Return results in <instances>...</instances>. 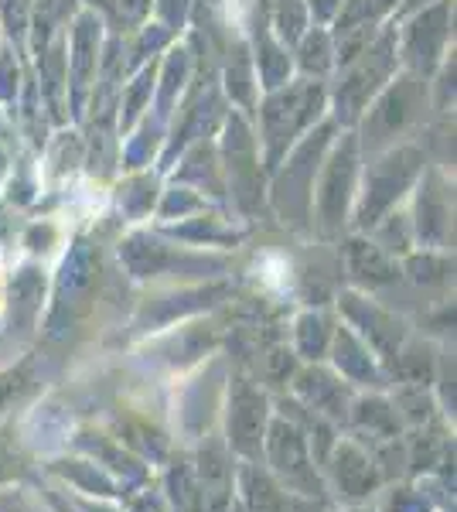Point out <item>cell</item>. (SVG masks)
Masks as SVG:
<instances>
[{"label":"cell","mask_w":457,"mask_h":512,"mask_svg":"<svg viewBox=\"0 0 457 512\" xmlns=\"http://www.w3.org/2000/svg\"><path fill=\"white\" fill-rule=\"evenodd\" d=\"M263 465L284 492L297 499H324V478L318 475V461L297 417H270L267 437H263Z\"/></svg>","instance_id":"obj_1"},{"label":"cell","mask_w":457,"mask_h":512,"mask_svg":"<svg viewBox=\"0 0 457 512\" xmlns=\"http://www.w3.org/2000/svg\"><path fill=\"white\" fill-rule=\"evenodd\" d=\"M270 400L253 379L236 376L229 379V400H226V448L239 461H263V437L270 427Z\"/></svg>","instance_id":"obj_2"},{"label":"cell","mask_w":457,"mask_h":512,"mask_svg":"<svg viewBox=\"0 0 457 512\" xmlns=\"http://www.w3.org/2000/svg\"><path fill=\"white\" fill-rule=\"evenodd\" d=\"M324 465H328L338 495L345 502H355V506L369 499V495H376L382 485V475L376 461H372L369 448L362 441H355V437H338Z\"/></svg>","instance_id":"obj_3"},{"label":"cell","mask_w":457,"mask_h":512,"mask_svg":"<svg viewBox=\"0 0 457 512\" xmlns=\"http://www.w3.org/2000/svg\"><path fill=\"white\" fill-rule=\"evenodd\" d=\"M195 468L198 495H202V512H226L236 489V465H232V451L226 441L215 434L202 437V448L191 458Z\"/></svg>","instance_id":"obj_4"},{"label":"cell","mask_w":457,"mask_h":512,"mask_svg":"<svg viewBox=\"0 0 457 512\" xmlns=\"http://www.w3.org/2000/svg\"><path fill=\"white\" fill-rule=\"evenodd\" d=\"M417 164H420V151L413 147H396V151L386 154V161H379L369 175V185H365V198H362V209H359V222L362 226H372L376 216L389 209L396 202L417 175Z\"/></svg>","instance_id":"obj_5"},{"label":"cell","mask_w":457,"mask_h":512,"mask_svg":"<svg viewBox=\"0 0 457 512\" xmlns=\"http://www.w3.org/2000/svg\"><path fill=\"white\" fill-rule=\"evenodd\" d=\"M342 311L348 315V321H352V328L365 325V328H359V338L372 352L382 355V359H396V352L403 349V338H406V325L400 318L382 311L379 304L365 301L359 294H345Z\"/></svg>","instance_id":"obj_6"},{"label":"cell","mask_w":457,"mask_h":512,"mask_svg":"<svg viewBox=\"0 0 457 512\" xmlns=\"http://www.w3.org/2000/svg\"><path fill=\"white\" fill-rule=\"evenodd\" d=\"M294 390L301 396V407L324 417L328 424H345L348 420L352 396H348L342 376H331L321 366H307L301 373H294Z\"/></svg>","instance_id":"obj_7"},{"label":"cell","mask_w":457,"mask_h":512,"mask_svg":"<svg viewBox=\"0 0 457 512\" xmlns=\"http://www.w3.org/2000/svg\"><path fill=\"white\" fill-rule=\"evenodd\" d=\"M420 96H417V79H403L389 89L386 96L379 99V106L372 110V144H382V140H396L410 127L413 120L420 117Z\"/></svg>","instance_id":"obj_8"},{"label":"cell","mask_w":457,"mask_h":512,"mask_svg":"<svg viewBox=\"0 0 457 512\" xmlns=\"http://www.w3.org/2000/svg\"><path fill=\"white\" fill-rule=\"evenodd\" d=\"M236 492V502L246 512H287V492L280 489L263 461H243L236 468Z\"/></svg>","instance_id":"obj_9"},{"label":"cell","mask_w":457,"mask_h":512,"mask_svg":"<svg viewBox=\"0 0 457 512\" xmlns=\"http://www.w3.org/2000/svg\"><path fill=\"white\" fill-rule=\"evenodd\" d=\"M331 352H335V366H338V376L345 383H355V386H382V373L372 359V349L362 342L352 328H338L331 335Z\"/></svg>","instance_id":"obj_10"},{"label":"cell","mask_w":457,"mask_h":512,"mask_svg":"<svg viewBox=\"0 0 457 512\" xmlns=\"http://www.w3.org/2000/svg\"><path fill=\"white\" fill-rule=\"evenodd\" d=\"M348 420L355 427V441H389V437H403V420L396 414V407L386 400V396H362V400L352 403L348 410Z\"/></svg>","instance_id":"obj_11"},{"label":"cell","mask_w":457,"mask_h":512,"mask_svg":"<svg viewBox=\"0 0 457 512\" xmlns=\"http://www.w3.org/2000/svg\"><path fill=\"white\" fill-rule=\"evenodd\" d=\"M352 164H355V140L348 137L345 147L338 151V158L331 161V192H321L318 195V212H321V222L328 229H335L342 222V212H345V202H348V188H352Z\"/></svg>","instance_id":"obj_12"},{"label":"cell","mask_w":457,"mask_h":512,"mask_svg":"<svg viewBox=\"0 0 457 512\" xmlns=\"http://www.w3.org/2000/svg\"><path fill=\"white\" fill-rule=\"evenodd\" d=\"M348 270H352L355 280L369 287H386L400 277V267L389 260V253L376 243H365V239H352L348 243Z\"/></svg>","instance_id":"obj_13"},{"label":"cell","mask_w":457,"mask_h":512,"mask_svg":"<svg viewBox=\"0 0 457 512\" xmlns=\"http://www.w3.org/2000/svg\"><path fill=\"white\" fill-rule=\"evenodd\" d=\"M168 495L178 506V512H202V495H198V482H195V468L191 461H174L168 472Z\"/></svg>","instance_id":"obj_14"},{"label":"cell","mask_w":457,"mask_h":512,"mask_svg":"<svg viewBox=\"0 0 457 512\" xmlns=\"http://www.w3.org/2000/svg\"><path fill=\"white\" fill-rule=\"evenodd\" d=\"M331 321L324 315H304L297 321V352L304 355V359H324V352H328L331 345Z\"/></svg>","instance_id":"obj_15"},{"label":"cell","mask_w":457,"mask_h":512,"mask_svg":"<svg viewBox=\"0 0 457 512\" xmlns=\"http://www.w3.org/2000/svg\"><path fill=\"white\" fill-rule=\"evenodd\" d=\"M65 478H69L72 485H76L79 492H93V495H120L113 485V478L103 472L99 465H93V461H65Z\"/></svg>","instance_id":"obj_16"},{"label":"cell","mask_w":457,"mask_h":512,"mask_svg":"<svg viewBox=\"0 0 457 512\" xmlns=\"http://www.w3.org/2000/svg\"><path fill=\"white\" fill-rule=\"evenodd\" d=\"M410 277L417 284H444L447 280V260H437L434 253H423L410 260Z\"/></svg>","instance_id":"obj_17"},{"label":"cell","mask_w":457,"mask_h":512,"mask_svg":"<svg viewBox=\"0 0 457 512\" xmlns=\"http://www.w3.org/2000/svg\"><path fill=\"white\" fill-rule=\"evenodd\" d=\"M263 376H267L270 383H287V379H294V352H287L284 345L270 349L263 355Z\"/></svg>","instance_id":"obj_18"},{"label":"cell","mask_w":457,"mask_h":512,"mask_svg":"<svg viewBox=\"0 0 457 512\" xmlns=\"http://www.w3.org/2000/svg\"><path fill=\"white\" fill-rule=\"evenodd\" d=\"M31 386V376H28V366H18V369H7L0 373V414L11 407L18 396Z\"/></svg>","instance_id":"obj_19"},{"label":"cell","mask_w":457,"mask_h":512,"mask_svg":"<svg viewBox=\"0 0 457 512\" xmlns=\"http://www.w3.org/2000/svg\"><path fill=\"white\" fill-rule=\"evenodd\" d=\"M389 502H393V512H427V499L423 492H413V489H393L389 492Z\"/></svg>","instance_id":"obj_20"},{"label":"cell","mask_w":457,"mask_h":512,"mask_svg":"<svg viewBox=\"0 0 457 512\" xmlns=\"http://www.w3.org/2000/svg\"><path fill=\"white\" fill-rule=\"evenodd\" d=\"M287 512H335L324 499H297V495H287Z\"/></svg>","instance_id":"obj_21"},{"label":"cell","mask_w":457,"mask_h":512,"mask_svg":"<svg viewBox=\"0 0 457 512\" xmlns=\"http://www.w3.org/2000/svg\"><path fill=\"white\" fill-rule=\"evenodd\" d=\"M130 512H164V502L154 492H140L130 499Z\"/></svg>","instance_id":"obj_22"},{"label":"cell","mask_w":457,"mask_h":512,"mask_svg":"<svg viewBox=\"0 0 457 512\" xmlns=\"http://www.w3.org/2000/svg\"><path fill=\"white\" fill-rule=\"evenodd\" d=\"M52 506H55V512H76V509H72V506H65L62 499H52Z\"/></svg>","instance_id":"obj_23"},{"label":"cell","mask_w":457,"mask_h":512,"mask_svg":"<svg viewBox=\"0 0 457 512\" xmlns=\"http://www.w3.org/2000/svg\"><path fill=\"white\" fill-rule=\"evenodd\" d=\"M226 512H246V509H243V506H239V502H236V499H232V502H229V509H226Z\"/></svg>","instance_id":"obj_24"},{"label":"cell","mask_w":457,"mask_h":512,"mask_svg":"<svg viewBox=\"0 0 457 512\" xmlns=\"http://www.w3.org/2000/svg\"><path fill=\"white\" fill-rule=\"evenodd\" d=\"M348 512H376V509H369V506H362V502H359V506H352Z\"/></svg>","instance_id":"obj_25"},{"label":"cell","mask_w":457,"mask_h":512,"mask_svg":"<svg viewBox=\"0 0 457 512\" xmlns=\"http://www.w3.org/2000/svg\"><path fill=\"white\" fill-rule=\"evenodd\" d=\"M14 512H28V509H14Z\"/></svg>","instance_id":"obj_26"}]
</instances>
